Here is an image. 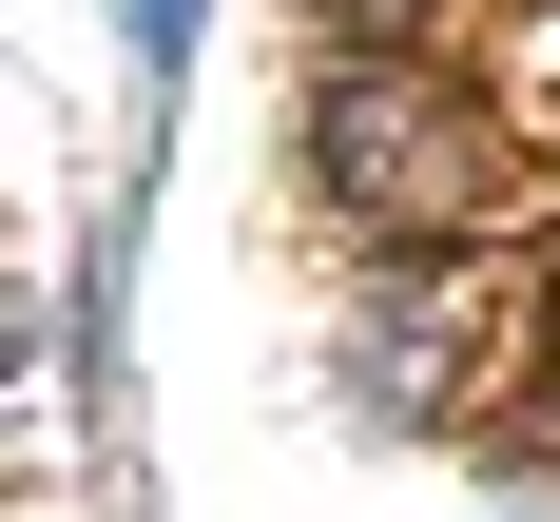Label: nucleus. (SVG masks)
<instances>
[{
  "label": "nucleus",
  "instance_id": "f257e3e1",
  "mask_svg": "<svg viewBox=\"0 0 560 522\" xmlns=\"http://www.w3.org/2000/svg\"><path fill=\"white\" fill-rule=\"evenodd\" d=\"M329 194H348L368 232H483V213L522 194V155L445 97V78H406V58H348V78H329Z\"/></svg>",
  "mask_w": 560,
  "mask_h": 522
},
{
  "label": "nucleus",
  "instance_id": "f03ea898",
  "mask_svg": "<svg viewBox=\"0 0 560 522\" xmlns=\"http://www.w3.org/2000/svg\"><path fill=\"white\" fill-rule=\"evenodd\" d=\"M348 20H425V0H348Z\"/></svg>",
  "mask_w": 560,
  "mask_h": 522
},
{
  "label": "nucleus",
  "instance_id": "7ed1b4c3",
  "mask_svg": "<svg viewBox=\"0 0 560 522\" xmlns=\"http://www.w3.org/2000/svg\"><path fill=\"white\" fill-rule=\"evenodd\" d=\"M0 368H20V310H0Z\"/></svg>",
  "mask_w": 560,
  "mask_h": 522
}]
</instances>
